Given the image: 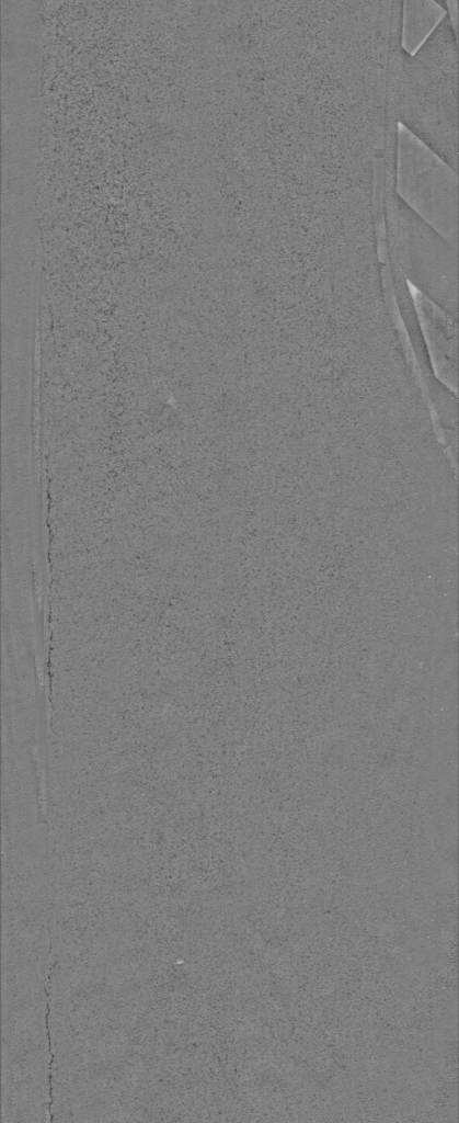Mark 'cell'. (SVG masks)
<instances>
[{
  "instance_id": "cell-4",
  "label": "cell",
  "mask_w": 459,
  "mask_h": 1123,
  "mask_svg": "<svg viewBox=\"0 0 459 1123\" xmlns=\"http://www.w3.org/2000/svg\"><path fill=\"white\" fill-rule=\"evenodd\" d=\"M417 320L428 352L433 371L451 392L458 389V325L448 315L418 291L411 288Z\"/></svg>"
},
{
  "instance_id": "cell-1",
  "label": "cell",
  "mask_w": 459,
  "mask_h": 1123,
  "mask_svg": "<svg viewBox=\"0 0 459 1123\" xmlns=\"http://www.w3.org/2000/svg\"><path fill=\"white\" fill-rule=\"evenodd\" d=\"M403 0H392L385 103L399 125L458 172V39L449 12L408 53L401 41Z\"/></svg>"
},
{
  "instance_id": "cell-5",
  "label": "cell",
  "mask_w": 459,
  "mask_h": 1123,
  "mask_svg": "<svg viewBox=\"0 0 459 1123\" xmlns=\"http://www.w3.org/2000/svg\"><path fill=\"white\" fill-rule=\"evenodd\" d=\"M448 11V1L403 0L401 41L413 54L435 30Z\"/></svg>"
},
{
  "instance_id": "cell-2",
  "label": "cell",
  "mask_w": 459,
  "mask_h": 1123,
  "mask_svg": "<svg viewBox=\"0 0 459 1123\" xmlns=\"http://www.w3.org/2000/svg\"><path fill=\"white\" fill-rule=\"evenodd\" d=\"M399 127L383 137L381 215L386 262L414 290L458 318V248L416 214L397 191Z\"/></svg>"
},
{
  "instance_id": "cell-3",
  "label": "cell",
  "mask_w": 459,
  "mask_h": 1123,
  "mask_svg": "<svg viewBox=\"0 0 459 1123\" xmlns=\"http://www.w3.org/2000/svg\"><path fill=\"white\" fill-rule=\"evenodd\" d=\"M397 191L416 214L458 248V172L400 125Z\"/></svg>"
}]
</instances>
